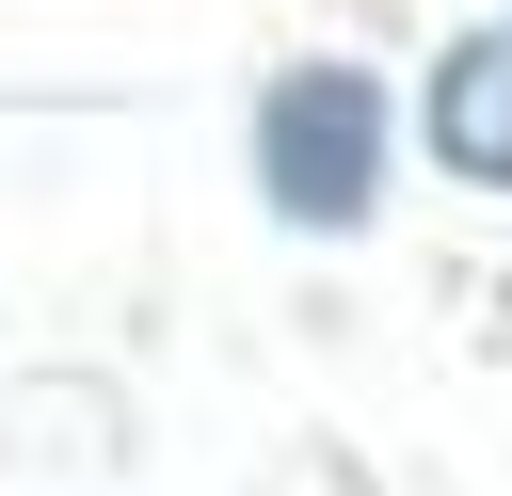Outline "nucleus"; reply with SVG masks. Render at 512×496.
Here are the masks:
<instances>
[{"instance_id":"nucleus-1","label":"nucleus","mask_w":512,"mask_h":496,"mask_svg":"<svg viewBox=\"0 0 512 496\" xmlns=\"http://www.w3.org/2000/svg\"><path fill=\"white\" fill-rule=\"evenodd\" d=\"M256 160H272V208L288 224H352L384 192V80L368 64H304L272 112H256Z\"/></svg>"},{"instance_id":"nucleus-2","label":"nucleus","mask_w":512,"mask_h":496,"mask_svg":"<svg viewBox=\"0 0 512 496\" xmlns=\"http://www.w3.org/2000/svg\"><path fill=\"white\" fill-rule=\"evenodd\" d=\"M432 160L480 176V192H512V16L464 32V48L432 64Z\"/></svg>"}]
</instances>
